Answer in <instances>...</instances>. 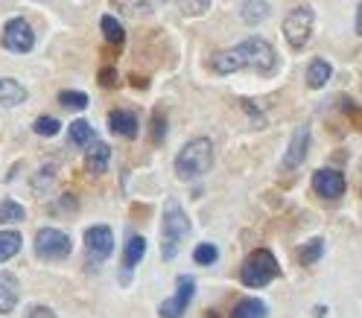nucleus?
<instances>
[{
    "instance_id": "1",
    "label": "nucleus",
    "mask_w": 362,
    "mask_h": 318,
    "mask_svg": "<svg viewBox=\"0 0 362 318\" xmlns=\"http://www.w3.org/2000/svg\"><path fill=\"white\" fill-rule=\"evenodd\" d=\"M210 68L213 73H219V76H228V73H237L242 68H252L263 76H272L277 71V56H275V50L266 38H245L240 41L237 47L231 50H222V53H217L210 59Z\"/></svg>"
},
{
    "instance_id": "2",
    "label": "nucleus",
    "mask_w": 362,
    "mask_h": 318,
    "mask_svg": "<svg viewBox=\"0 0 362 318\" xmlns=\"http://www.w3.org/2000/svg\"><path fill=\"white\" fill-rule=\"evenodd\" d=\"M190 233V219L184 208H181L175 198H167L164 205V216H161V257L173 260L178 254V245Z\"/></svg>"
},
{
    "instance_id": "3",
    "label": "nucleus",
    "mask_w": 362,
    "mask_h": 318,
    "mask_svg": "<svg viewBox=\"0 0 362 318\" xmlns=\"http://www.w3.org/2000/svg\"><path fill=\"white\" fill-rule=\"evenodd\" d=\"M210 166H213V143L208 138H196L184 143V149L175 155V175L181 181L202 178Z\"/></svg>"
},
{
    "instance_id": "4",
    "label": "nucleus",
    "mask_w": 362,
    "mask_h": 318,
    "mask_svg": "<svg viewBox=\"0 0 362 318\" xmlns=\"http://www.w3.org/2000/svg\"><path fill=\"white\" fill-rule=\"evenodd\" d=\"M277 275H281V266H277V257L269 248H254L240 266V280H242V287H249V289L269 287Z\"/></svg>"
},
{
    "instance_id": "5",
    "label": "nucleus",
    "mask_w": 362,
    "mask_h": 318,
    "mask_svg": "<svg viewBox=\"0 0 362 318\" xmlns=\"http://www.w3.org/2000/svg\"><path fill=\"white\" fill-rule=\"evenodd\" d=\"M71 237L64 231L59 228H41L36 233V254L41 260H64V257H71Z\"/></svg>"
},
{
    "instance_id": "6",
    "label": "nucleus",
    "mask_w": 362,
    "mask_h": 318,
    "mask_svg": "<svg viewBox=\"0 0 362 318\" xmlns=\"http://www.w3.org/2000/svg\"><path fill=\"white\" fill-rule=\"evenodd\" d=\"M284 36H287L292 50L307 47V41L312 36V9L310 6H295L287 15V18H284Z\"/></svg>"
},
{
    "instance_id": "7",
    "label": "nucleus",
    "mask_w": 362,
    "mask_h": 318,
    "mask_svg": "<svg viewBox=\"0 0 362 318\" xmlns=\"http://www.w3.org/2000/svg\"><path fill=\"white\" fill-rule=\"evenodd\" d=\"M193 295H196V280H193V277H178L175 295L167 298V301H161L158 315H161V318H181V315H184V310L190 307Z\"/></svg>"
},
{
    "instance_id": "8",
    "label": "nucleus",
    "mask_w": 362,
    "mask_h": 318,
    "mask_svg": "<svg viewBox=\"0 0 362 318\" xmlns=\"http://www.w3.org/2000/svg\"><path fill=\"white\" fill-rule=\"evenodd\" d=\"M32 44H36V32L24 18H12L3 27V47L9 53H29Z\"/></svg>"
},
{
    "instance_id": "9",
    "label": "nucleus",
    "mask_w": 362,
    "mask_h": 318,
    "mask_svg": "<svg viewBox=\"0 0 362 318\" xmlns=\"http://www.w3.org/2000/svg\"><path fill=\"white\" fill-rule=\"evenodd\" d=\"M85 248H88V257H94L96 263L108 260L114 254V231L108 225H94L85 231Z\"/></svg>"
},
{
    "instance_id": "10",
    "label": "nucleus",
    "mask_w": 362,
    "mask_h": 318,
    "mask_svg": "<svg viewBox=\"0 0 362 318\" xmlns=\"http://www.w3.org/2000/svg\"><path fill=\"white\" fill-rule=\"evenodd\" d=\"M307 152H310V126H298V129L292 131V140L287 146V155L281 161V170L284 173L298 170V166L304 164V158H307Z\"/></svg>"
},
{
    "instance_id": "11",
    "label": "nucleus",
    "mask_w": 362,
    "mask_h": 318,
    "mask_svg": "<svg viewBox=\"0 0 362 318\" xmlns=\"http://www.w3.org/2000/svg\"><path fill=\"white\" fill-rule=\"evenodd\" d=\"M345 175L339 170H331V166H324V170H316V175H312V190H316L321 198H339L345 193Z\"/></svg>"
},
{
    "instance_id": "12",
    "label": "nucleus",
    "mask_w": 362,
    "mask_h": 318,
    "mask_svg": "<svg viewBox=\"0 0 362 318\" xmlns=\"http://www.w3.org/2000/svg\"><path fill=\"white\" fill-rule=\"evenodd\" d=\"M21 298V283L12 272H0V315H9L18 307Z\"/></svg>"
},
{
    "instance_id": "13",
    "label": "nucleus",
    "mask_w": 362,
    "mask_h": 318,
    "mask_svg": "<svg viewBox=\"0 0 362 318\" xmlns=\"http://www.w3.org/2000/svg\"><path fill=\"white\" fill-rule=\"evenodd\" d=\"M108 129L114 131V135H120V138H138V114L135 111H111L108 114Z\"/></svg>"
},
{
    "instance_id": "14",
    "label": "nucleus",
    "mask_w": 362,
    "mask_h": 318,
    "mask_svg": "<svg viewBox=\"0 0 362 318\" xmlns=\"http://www.w3.org/2000/svg\"><path fill=\"white\" fill-rule=\"evenodd\" d=\"M108 161H111V146L94 138V140L88 143V155H85V166H88V173H94V175H103V173L108 170Z\"/></svg>"
},
{
    "instance_id": "15",
    "label": "nucleus",
    "mask_w": 362,
    "mask_h": 318,
    "mask_svg": "<svg viewBox=\"0 0 362 318\" xmlns=\"http://www.w3.org/2000/svg\"><path fill=\"white\" fill-rule=\"evenodd\" d=\"M143 254H146V240L143 237H129V243L123 248V275H120L123 283H129L131 269H135V266L143 260Z\"/></svg>"
},
{
    "instance_id": "16",
    "label": "nucleus",
    "mask_w": 362,
    "mask_h": 318,
    "mask_svg": "<svg viewBox=\"0 0 362 318\" xmlns=\"http://www.w3.org/2000/svg\"><path fill=\"white\" fill-rule=\"evenodd\" d=\"M21 103H27V88L15 79H0V106L15 108Z\"/></svg>"
},
{
    "instance_id": "17",
    "label": "nucleus",
    "mask_w": 362,
    "mask_h": 318,
    "mask_svg": "<svg viewBox=\"0 0 362 318\" xmlns=\"http://www.w3.org/2000/svg\"><path fill=\"white\" fill-rule=\"evenodd\" d=\"M331 76H333L331 62H324V59H312V62H310V68H307V85H310L312 91L324 88L327 82H331Z\"/></svg>"
},
{
    "instance_id": "18",
    "label": "nucleus",
    "mask_w": 362,
    "mask_h": 318,
    "mask_svg": "<svg viewBox=\"0 0 362 318\" xmlns=\"http://www.w3.org/2000/svg\"><path fill=\"white\" fill-rule=\"evenodd\" d=\"M266 315H269L266 304L257 301V298H242L240 304L231 310V318H266Z\"/></svg>"
},
{
    "instance_id": "19",
    "label": "nucleus",
    "mask_w": 362,
    "mask_h": 318,
    "mask_svg": "<svg viewBox=\"0 0 362 318\" xmlns=\"http://www.w3.org/2000/svg\"><path fill=\"white\" fill-rule=\"evenodd\" d=\"M269 18V3L266 0H245L242 3V21L249 27H257Z\"/></svg>"
},
{
    "instance_id": "20",
    "label": "nucleus",
    "mask_w": 362,
    "mask_h": 318,
    "mask_svg": "<svg viewBox=\"0 0 362 318\" xmlns=\"http://www.w3.org/2000/svg\"><path fill=\"white\" fill-rule=\"evenodd\" d=\"M114 9L123 12L126 18H143L152 12V0H111Z\"/></svg>"
},
{
    "instance_id": "21",
    "label": "nucleus",
    "mask_w": 362,
    "mask_h": 318,
    "mask_svg": "<svg viewBox=\"0 0 362 318\" xmlns=\"http://www.w3.org/2000/svg\"><path fill=\"white\" fill-rule=\"evenodd\" d=\"M21 245H24V240L18 231H0V263L12 260L21 251Z\"/></svg>"
},
{
    "instance_id": "22",
    "label": "nucleus",
    "mask_w": 362,
    "mask_h": 318,
    "mask_svg": "<svg viewBox=\"0 0 362 318\" xmlns=\"http://www.w3.org/2000/svg\"><path fill=\"white\" fill-rule=\"evenodd\" d=\"M321 254H324V240H321V237H312L310 243L301 245L298 263H301V266H316V263L321 260Z\"/></svg>"
},
{
    "instance_id": "23",
    "label": "nucleus",
    "mask_w": 362,
    "mask_h": 318,
    "mask_svg": "<svg viewBox=\"0 0 362 318\" xmlns=\"http://www.w3.org/2000/svg\"><path fill=\"white\" fill-rule=\"evenodd\" d=\"M68 140H71L73 146H88V143L94 140L91 123H88V120H73V123L68 126Z\"/></svg>"
},
{
    "instance_id": "24",
    "label": "nucleus",
    "mask_w": 362,
    "mask_h": 318,
    "mask_svg": "<svg viewBox=\"0 0 362 318\" xmlns=\"http://www.w3.org/2000/svg\"><path fill=\"white\" fill-rule=\"evenodd\" d=\"M100 27H103V36H106L108 44L120 47V44L126 41V29H123V24H120L117 18H114V15H106V18L100 21Z\"/></svg>"
},
{
    "instance_id": "25",
    "label": "nucleus",
    "mask_w": 362,
    "mask_h": 318,
    "mask_svg": "<svg viewBox=\"0 0 362 318\" xmlns=\"http://www.w3.org/2000/svg\"><path fill=\"white\" fill-rule=\"evenodd\" d=\"M24 216H27V210L18 202H12V198L0 202V222H24Z\"/></svg>"
},
{
    "instance_id": "26",
    "label": "nucleus",
    "mask_w": 362,
    "mask_h": 318,
    "mask_svg": "<svg viewBox=\"0 0 362 318\" xmlns=\"http://www.w3.org/2000/svg\"><path fill=\"white\" fill-rule=\"evenodd\" d=\"M59 103L64 108H71V111H82V108H88V96L82 94V91H61L59 94Z\"/></svg>"
},
{
    "instance_id": "27",
    "label": "nucleus",
    "mask_w": 362,
    "mask_h": 318,
    "mask_svg": "<svg viewBox=\"0 0 362 318\" xmlns=\"http://www.w3.org/2000/svg\"><path fill=\"white\" fill-rule=\"evenodd\" d=\"M193 260L199 263V266H213V263L219 260V251H217V245H213V243H202V245H196Z\"/></svg>"
},
{
    "instance_id": "28",
    "label": "nucleus",
    "mask_w": 362,
    "mask_h": 318,
    "mask_svg": "<svg viewBox=\"0 0 362 318\" xmlns=\"http://www.w3.org/2000/svg\"><path fill=\"white\" fill-rule=\"evenodd\" d=\"M59 129H61V123L56 120V117H38V120L32 123V131H36V135H41V138L59 135Z\"/></svg>"
},
{
    "instance_id": "29",
    "label": "nucleus",
    "mask_w": 362,
    "mask_h": 318,
    "mask_svg": "<svg viewBox=\"0 0 362 318\" xmlns=\"http://www.w3.org/2000/svg\"><path fill=\"white\" fill-rule=\"evenodd\" d=\"M210 6V0H178V9L190 15V18H199V15H205Z\"/></svg>"
},
{
    "instance_id": "30",
    "label": "nucleus",
    "mask_w": 362,
    "mask_h": 318,
    "mask_svg": "<svg viewBox=\"0 0 362 318\" xmlns=\"http://www.w3.org/2000/svg\"><path fill=\"white\" fill-rule=\"evenodd\" d=\"M164 135H167V120H164V114H161V111H155V117H152V140H155V143H161V140H164Z\"/></svg>"
},
{
    "instance_id": "31",
    "label": "nucleus",
    "mask_w": 362,
    "mask_h": 318,
    "mask_svg": "<svg viewBox=\"0 0 362 318\" xmlns=\"http://www.w3.org/2000/svg\"><path fill=\"white\" fill-rule=\"evenodd\" d=\"M53 173H56V166H53V164H47V166H44V170H38L36 181H32V187H36V190H41V184H44V187H47V184H50V181H53Z\"/></svg>"
},
{
    "instance_id": "32",
    "label": "nucleus",
    "mask_w": 362,
    "mask_h": 318,
    "mask_svg": "<svg viewBox=\"0 0 362 318\" xmlns=\"http://www.w3.org/2000/svg\"><path fill=\"white\" fill-rule=\"evenodd\" d=\"M27 318H56V312L50 307H44V304H36V307L27 310Z\"/></svg>"
},
{
    "instance_id": "33",
    "label": "nucleus",
    "mask_w": 362,
    "mask_h": 318,
    "mask_svg": "<svg viewBox=\"0 0 362 318\" xmlns=\"http://www.w3.org/2000/svg\"><path fill=\"white\" fill-rule=\"evenodd\" d=\"M100 85L103 88H114V85H117V71H114V68H103L100 71Z\"/></svg>"
},
{
    "instance_id": "34",
    "label": "nucleus",
    "mask_w": 362,
    "mask_h": 318,
    "mask_svg": "<svg viewBox=\"0 0 362 318\" xmlns=\"http://www.w3.org/2000/svg\"><path fill=\"white\" fill-rule=\"evenodd\" d=\"M242 108H245V111H249V114L254 117V120H257V126H263V117H260V111H257V108L249 103V99H242Z\"/></svg>"
},
{
    "instance_id": "35",
    "label": "nucleus",
    "mask_w": 362,
    "mask_h": 318,
    "mask_svg": "<svg viewBox=\"0 0 362 318\" xmlns=\"http://www.w3.org/2000/svg\"><path fill=\"white\" fill-rule=\"evenodd\" d=\"M356 36H362V3L356 6Z\"/></svg>"
},
{
    "instance_id": "36",
    "label": "nucleus",
    "mask_w": 362,
    "mask_h": 318,
    "mask_svg": "<svg viewBox=\"0 0 362 318\" xmlns=\"http://www.w3.org/2000/svg\"><path fill=\"white\" fill-rule=\"evenodd\" d=\"M131 85H135V88H146V79H138V76H131Z\"/></svg>"
},
{
    "instance_id": "37",
    "label": "nucleus",
    "mask_w": 362,
    "mask_h": 318,
    "mask_svg": "<svg viewBox=\"0 0 362 318\" xmlns=\"http://www.w3.org/2000/svg\"><path fill=\"white\" fill-rule=\"evenodd\" d=\"M312 315H316V318H324V315H327V307H316V310H312Z\"/></svg>"
}]
</instances>
